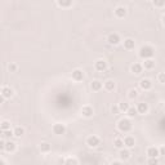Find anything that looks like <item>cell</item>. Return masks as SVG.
<instances>
[{
	"label": "cell",
	"instance_id": "obj_3",
	"mask_svg": "<svg viewBox=\"0 0 165 165\" xmlns=\"http://www.w3.org/2000/svg\"><path fill=\"white\" fill-rule=\"evenodd\" d=\"M99 143H101V138L98 136H94L93 134V136H89L87 138V145L89 147H97Z\"/></svg>",
	"mask_w": 165,
	"mask_h": 165
},
{
	"label": "cell",
	"instance_id": "obj_12",
	"mask_svg": "<svg viewBox=\"0 0 165 165\" xmlns=\"http://www.w3.org/2000/svg\"><path fill=\"white\" fill-rule=\"evenodd\" d=\"M107 41H109L110 45H117L121 40H120L119 34H110L109 38H107Z\"/></svg>",
	"mask_w": 165,
	"mask_h": 165
},
{
	"label": "cell",
	"instance_id": "obj_30",
	"mask_svg": "<svg viewBox=\"0 0 165 165\" xmlns=\"http://www.w3.org/2000/svg\"><path fill=\"white\" fill-rule=\"evenodd\" d=\"M126 114H128V116H129V117H134V116H137V115H138V112H137L136 107H132V106L128 109Z\"/></svg>",
	"mask_w": 165,
	"mask_h": 165
},
{
	"label": "cell",
	"instance_id": "obj_26",
	"mask_svg": "<svg viewBox=\"0 0 165 165\" xmlns=\"http://www.w3.org/2000/svg\"><path fill=\"white\" fill-rule=\"evenodd\" d=\"M114 146H115L116 148H119V150L124 148V142H123V139H121V138H115V141H114Z\"/></svg>",
	"mask_w": 165,
	"mask_h": 165
},
{
	"label": "cell",
	"instance_id": "obj_28",
	"mask_svg": "<svg viewBox=\"0 0 165 165\" xmlns=\"http://www.w3.org/2000/svg\"><path fill=\"white\" fill-rule=\"evenodd\" d=\"M65 165H79V161L75 157H67L65 160Z\"/></svg>",
	"mask_w": 165,
	"mask_h": 165
},
{
	"label": "cell",
	"instance_id": "obj_15",
	"mask_svg": "<svg viewBox=\"0 0 165 165\" xmlns=\"http://www.w3.org/2000/svg\"><path fill=\"white\" fill-rule=\"evenodd\" d=\"M134 46H136V41H134L132 38H128V39L124 40V48H125L126 51L134 49Z\"/></svg>",
	"mask_w": 165,
	"mask_h": 165
},
{
	"label": "cell",
	"instance_id": "obj_31",
	"mask_svg": "<svg viewBox=\"0 0 165 165\" xmlns=\"http://www.w3.org/2000/svg\"><path fill=\"white\" fill-rule=\"evenodd\" d=\"M8 70H9L10 72H16L17 70H18V66H17V63H14V62L9 63V66H8Z\"/></svg>",
	"mask_w": 165,
	"mask_h": 165
},
{
	"label": "cell",
	"instance_id": "obj_7",
	"mask_svg": "<svg viewBox=\"0 0 165 165\" xmlns=\"http://www.w3.org/2000/svg\"><path fill=\"white\" fill-rule=\"evenodd\" d=\"M146 154H147L148 159H154V157H159V156H160V154H159V148L155 147V146L148 147L147 151H146Z\"/></svg>",
	"mask_w": 165,
	"mask_h": 165
},
{
	"label": "cell",
	"instance_id": "obj_32",
	"mask_svg": "<svg viewBox=\"0 0 165 165\" xmlns=\"http://www.w3.org/2000/svg\"><path fill=\"white\" fill-rule=\"evenodd\" d=\"M157 80H159L160 84H164V82H165V74H164V72H160V74L157 75Z\"/></svg>",
	"mask_w": 165,
	"mask_h": 165
},
{
	"label": "cell",
	"instance_id": "obj_2",
	"mask_svg": "<svg viewBox=\"0 0 165 165\" xmlns=\"http://www.w3.org/2000/svg\"><path fill=\"white\" fill-rule=\"evenodd\" d=\"M132 121L126 119V117H124V119H120L119 123H117V129H119L120 132L123 133H128V132H130L132 130Z\"/></svg>",
	"mask_w": 165,
	"mask_h": 165
},
{
	"label": "cell",
	"instance_id": "obj_19",
	"mask_svg": "<svg viewBox=\"0 0 165 165\" xmlns=\"http://www.w3.org/2000/svg\"><path fill=\"white\" fill-rule=\"evenodd\" d=\"M103 87H104V89L107 90V92H112V90H115L116 84H115V81H114V80H107V81H104Z\"/></svg>",
	"mask_w": 165,
	"mask_h": 165
},
{
	"label": "cell",
	"instance_id": "obj_39",
	"mask_svg": "<svg viewBox=\"0 0 165 165\" xmlns=\"http://www.w3.org/2000/svg\"><path fill=\"white\" fill-rule=\"evenodd\" d=\"M4 101H5V98L2 96V94H0V104H2V103H4Z\"/></svg>",
	"mask_w": 165,
	"mask_h": 165
},
{
	"label": "cell",
	"instance_id": "obj_23",
	"mask_svg": "<svg viewBox=\"0 0 165 165\" xmlns=\"http://www.w3.org/2000/svg\"><path fill=\"white\" fill-rule=\"evenodd\" d=\"M23 134H25V129H23L22 126H16L14 130H13V136L17 137V138H21Z\"/></svg>",
	"mask_w": 165,
	"mask_h": 165
},
{
	"label": "cell",
	"instance_id": "obj_11",
	"mask_svg": "<svg viewBox=\"0 0 165 165\" xmlns=\"http://www.w3.org/2000/svg\"><path fill=\"white\" fill-rule=\"evenodd\" d=\"M114 13L117 18H124L126 16V8L123 7V5H119V7H116L115 10H114Z\"/></svg>",
	"mask_w": 165,
	"mask_h": 165
},
{
	"label": "cell",
	"instance_id": "obj_22",
	"mask_svg": "<svg viewBox=\"0 0 165 165\" xmlns=\"http://www.w3.org/2000/svg\"><path fill=\"white\" fill-rule=\"evenodd\" d=\"M72 2L71 0H58L57 2V5L58 7H61V8H70V7H72Z\"/></svg>",
	"mask_w": 165,
	"mask_h": 165
},
{
	"label": "cell",
	"instance_id": "obj_27",
	"mask_svg": "<svg viewBox=\"0 0 165 165\" xmlns=\"http://www.w3.org/2000/svg\"><path fill=\"white\" fill-rule=\"evenodd\" d=\"M128 97H129V99H136L137 97H138V90L137 89H130L128 92Z\"/></svg>",
	"mask_w": 165,
	"mask_h": 165
},
{
	"label": "cell",
	"instance_id": "obj_13",
	"mask_svg": "<svg viewBox=\"0 0 165 165\" xmlns=\"http://www.w3.org/2000/svg\"><path fill=\"white\" fill-rule=\"evenodd\" d=\"M139 87L143 90H150L152 88V81L150 79H142L139 81Z\"/></svg>",
	"mask_w": 165,
	"mask_h": 165
},
{
	"label": "cell",
	"instance_id": "obj_34",
	"mask_svg": "<svg viewBox=\"0 0 165 165\" xmlns=\"http://www.w3.org/2000/svg\"><path fill=\"white\" fill-rule=\"evenodd\" d=\"M152 4H154V7H157V8H162V7H165V2H154Z\"/></svg>",
	"mask_w": 165,
	"mask_h": 165
},
{
	"label": "cell",
	"instance_id": "obj_40",
	"mask_svg": "<svg viewBox=\"0 0 165 165\" xmlns=\"http://www.w3.org/2000/svg\"><path fill=\"white\" fill-rule=\"evenodd\" d=\"M0 165H5V161H4V160H2V159H0Z\"/></svg>",
	"mask_w": 165,
	"mask_h": 165
},
{
	"label": "cell",
	"instance_id": "obj_1",
	"mask_svg": "<svg viewBox=\"0 0 165 165\" xmlns=\"http://www.w3.org/2000/svg\"><path fill=\"white\" fill-rule=\"evenodd\" d=\"M155 54V49L152 48L151 45H143L141 46L139 49V57L143 58V60H150V58H152Z\"/></svg>",
	"mask_w": 165,
	"mask_h": 165
},
{
	"label": "cell",
	"instance_id": "obj_4",
	"mask_svg": "<svg viewBox=\"0 0 165 165\" xmlns=\"http://www.w3.org/2000/svg\"><path fill=\"white\" fill-rule=\"evenodd\" d=\"M52 130H53V133L57 134V136H62V134H65V132H66V126H65L63 124H61V123H57V124L53 125Z\"/></svg>",
	"mask_w": 165,
	"mask_h": 165
},
{
	"label": "cell",
	"instance_id": "obj_38",
	"mask_svg": "<svg viewBox=\"0 0 165 165\" xmlns=\"http://www.w3.org/2000/svg\"><path fill=\"white\" fill-rule=\"evenodd\" d=\"M110 165H123V162H121V161H119V160H115V161H112Z\"/></svg>",
	"mask_w": 165,
	"mask_h": 165
},
{
	"label": "cell",
	"instance_id": "obj_25",
	"mask_svg": "<svg viewBox=\"0 0 165 165\" xmlns=\"http://www.w3.org/2000/svg\"><path fill=\"white\" fill-rule=\"evenodd\" d=\"M10 126H12V124H10V121H8V120H4V121L0 123V129H2L3 132L10 130Z\"/></svg>",
	"mask_w": 165,
	"mask_h": 165
},
{
	"label": "cell",
	"instance_id": "obj_14",
	"mask_svg": "<svg viewBox=\"0 0 165 165\" xmlns=\"http://www.w3.org/2000/svg\"><path fill=\"white\" fill-rule=\"evenodd\" d=\"M136 110H137V112H138V114L145 115V114H147V112H148V104H147V103H145V102H141V103H138V104H137Z\"/></svg>",
	"mask_w": 165,
	"mask_h": 165
},
{
	"label": "cell",
	"instance_id": "obj_17",
	"mask_svg": "<svg viewBox=\"0 0 165 165\" xmlns=\"http://www.w3.org/2000/svg\"><path fill=\"white\" fill-rule=\"evenodd\" d=\"M155 65H156L155 60H152V58H150V60H145V62H143L142 67H143V68H146V70H152V68H155Z\"/></svg>",
	"mask_w": 165,
	"mask_h": 165
},
{
	"label": "cell",
	"instance_id": "obj_8",
	"mask_svg": "<svg viewBox=\"0 0 165 165\" xmlns=\"http://www.w3.org/2000/svg\"><path fill=\"white\" fill-rule=\"evenodd\" d=\"M0 94H2V96H3L5 99H8V98H12V97H13L14 92H13V89H12L10 87H3L2 90H0Z\"/></svg>",
	"mask_w": 165,
	"mask_h": 165
},
{
	"label": "cell",
	"instance_id": "obj_10",
	"mask_svg": "<svg viewBox=\"0 0 165 165\" xmlns=\"http://www.w3.org/2000/svg\"><path fill=\"white\" fill-rule=\"evenodd\" d=\"M123 142H124V146H125L126 148H133V147L136 146V139H134V137H132V136H126V137L123 139Z\"/></svg>",
	"mask_w": 165,
	"mask_h": 165
},
{
	"label": "cell",
	"instance_id": "obj_24",
	"mask_svg": "<svg viewBox=\"0 0 165 165\" xmlns=\"http://www.w3.org/2000/svg\"><path fill=\"white\" fill-rule=\"evenodd\" d=\"M39 148H40L41 152H45V154H46V152H49V151L52 150V146H51V143H48V142H41Z\"/></svg>",
	"mask_w": 165,
	"mask_h": 165
},
{
	"label": "cell",
	"instance_id": "obj_29",
	"mask_svg": "<svg viewBox=\"0 0 165 165\" xmlns=\"http://www.w3.org/2000/svg\"><path fill=\"white\" fill-rule=\"evenodd\" d=\"M117 107H119L120 112H121V111L126 112V111H128V109L130 107V106H129V103H126V102H120V103H119V106H117Z\"/></svg>",
	"mask_w": 165,
	"mask_h": 165
},
{
	"label": "cell",
	"instance_id": "obj_21",
	"mask_svg": "<svg viewBox=\"0 0 165 165\" xmlns=\"http://www.w3.org/2000/svg\"><path fill=\"white\" fill-rule=\"evenodd\" d=\"M102 87H103V84H102V82H101L99 80H93V81H92V84H90V88H92V90H94V92L101 90Z\"/></svg>",
	"mask_w": 165,
	"mask_h": 165
},
{
	"label": "cell",
	"instance_id": "obj_20",
	"mask_svg": "<svg viewBox=\"0 0 165 165\" xmlns=\"http://www.w3.org/2000/svg\"><path fill=\"white\" fill-rule=\"evenodd\" d=\"M17 150V145L14 142H12V141H7L5 142V151L7 152H14Z\"/></svg>",
	"mask_w": 165,
	"mask_h": 165
},
{
	"label": "cell",
	"instance_id": "obj_9",
	"mask_svg": "<svg viewBox=\"0 0 165 165\" xmlns=\"http://www.w3.org/2000/svg\"><path fill=\"white\" fill-rule=\"evenodd\" d=\"M94 114V110L92 106H82V109H81V115L87 117V119H89V117H92Z\"/></svg>",
	"mask_w": 165,
	"mask_h": 165
},
{
	"label": "cell",
	"instance_id": "obj_35",
	"mask_svg": "<svg viewBox=\"0 0 165 165\" xmlns=\"http://www.w3.org/2000/svg\"><path fill=\"white\" fill-rule=\"evenodd\" d=\"M3 134H4V137H5V138H10L12 136H13V130H5Z\"/></svg>",
	"mask_w": 165,
	"mask_h": 165
},
{
	"label": "cell",
	"instance_id": "obj_16",
	"mask_svg": "<svg viewBox=\"0 0 165 165\" xmlns=\"http://www.w3.org/2000/svg\"><path fill=\"white\" fill-rule=\"evenodd\" d=\"M130 71L133 74H136V75H139V74H142L143 67H142V65H141V63H133L132 67H130Z\"/></svg>",
	"mask_w": 165,
	"mask_h": 165
},
{
	"label": "cell",
	"instance_id": "obj_6",
	"mask_svg": "<svg viewBox=\"0 0 165 165\" xmlns=\"http://www.w3.org/2000/svg\"><path fill=\"white\" fill-rule=\"evenodd\" d=\"M94 68L99 72H103V71L107 70V62H106L104 60H97L96 63H94Z\"/></svg>",
	"mask_w": 165,
	"mask_h": 165
},
{
	"label": "cell",
	"instance_id": "obj_36",
	"mask_svg": "<svg viewBox=\"0 0 165 165\" xmlns=\"http://www.w3.org/2000/svg\"><path fill=\"white\" fill-rule=\"evenodd\" d=\"M111 111H112V114H119L120 112V110H119V107H117V106H112V107H111Z\"/></svg>",
	"mask_w": 165,
	"mask_h": 165
},
{
	"label": "cell",
	"instance_id": "obj_5",
	"mask_svg": "<svg viewBox=\"0 0 165 165\" xmlns=\"http://www.w3.org/2000/svg\"><path fill=\"white\" fill-rule=\"evenodd\" d=\"M72 80H75V81H82L84 80V71H82V70H80V68H75L74 71H72Z\"/></svg>",
	"mask_w": 165,
	"mask_h": 165
},
{
	"label": "cell",
	"instance_id": "obj_37",
	"mask_svg": "<svg viewBox=\"0 0 165 165\" xmlns=\"http://www.w3.org/2000/svg\"><path fill=\"white\" fill-rule=\"evenodd\" d=\"M3 150H5V142L0 139V151H3Z\"/></svg>",
	"mask_w": 165,
	"mask_h": 165
},
{
	"label": "cell",
	"instance_id": "obj_33",
	"mask_svg": "<svg viewBox=\"0 0 165 165\" xmlns=\"http://www.w3.org/2000/svg\"><path fill=\"white\" fill-rule=\"evenodd\" d=\"M159 164V160L157 157H154V159H148V165H157Z\"/></svg>",
	"mask_w": 165,
	"mask_h": 165
},
{
	"label": "cell",
	"instance_id": "obj_18",
	"mask_svg": "<svg viewBox=\"0 0 165 165\" xmlns=\"http://www.w3.org/2000/svg\"><path fill=\"white\" fill-rule=\"evenodd\" d=\"M119 155H120V159L121 160H129L130 159V151H129V148H121L120 152H119Z\"/></svg>",
	"mask_w": 165,
	"mask_h": 165
}]
</instances>
